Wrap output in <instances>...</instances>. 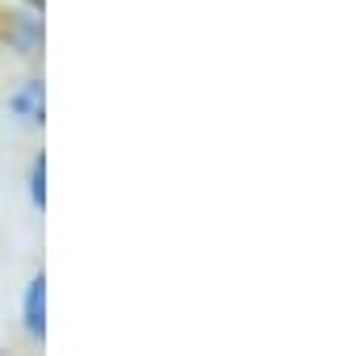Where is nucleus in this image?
I'll return each instance as SVG.
<instances>
[{
    "instance_id": "1",
    "label": "nucleus",
    "mask_w": 343,
    "mask_h": 356,
    "mask_svg": "<svg viewBox=\"0 0 343 356\" xmlns=\"http://www.w3.org/2000/svg\"><path fill=\"white\" fill-rule=\"evenodd\" d=\"M5 47L22 59H38L47 47V5L42 0H17L5 22Z\"/></svg>"
},
{
    "instance_id": "4",
    "label": "nucleus",
    "mask_w": 343,
    "mask_h": 356,
    "mask_svg": "<svg viewBox=\"0 0 343 356\" xmlns=\"http://www.w3.org/2000/svg\"><path fill=\"white\" fill-rule=\"evenodd\" d=\"M26 202L34 214L47 210V151H34L30 155V168H26Z\"/></svg>"
},
{
    "instance_id": "3",
    "label": "nucleus",
    "mask_w": 343,
    "mask_h": 356,
    "mask_svg": "<svg viewBox=\"0 0 343 356\" xmlns=\"http://www.w3.org/2000/svg\"><path fill=\"white\" fill-rule=\"evenodd\" d=\"M17 323L26 331V339L42 343L47 339V273L34 268L22 285V298H17Z\"/></svg>"
},
{
    "instance_id": "2",
    "label": "nucleus",
    "mask_w": 343,
    "mask_h": 356,
    "mask_svg": "<svg viewBox=\"0 0 343 356\" xmlns=\"http://www.w3.org/2000/svg\"><path fill=\"white\" fill-rule=\"evenodd\" d=\"M5 113H9L17 126L38 130V126L47 122V80H42V76L17 80V84L9 88V97H5Z\"/></svg>"
}]
</instances>
